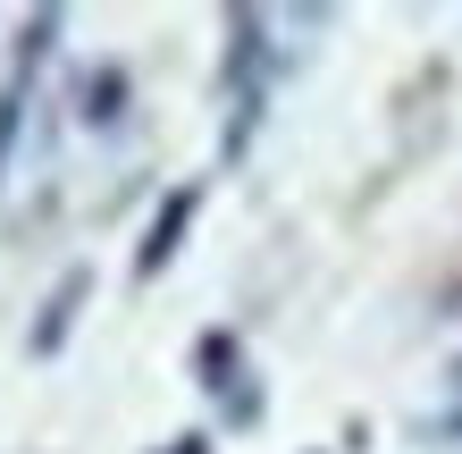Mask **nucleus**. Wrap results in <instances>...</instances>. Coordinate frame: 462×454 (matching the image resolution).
<instances>
[{
  "mask_svg": "<svg viewBox=\"0 0 462 454\" xmlns=\"http://www.w3.org/2000/svg\"><path fill=\"white\" fill-rule=\"evenodd\" d=\"M194 362H202V387L219 395L236 421H261V395L244 387V354H236V337H227V329H210V337L194 345Z\"/></svg>",
  "mask_w": 462,
  "mask_h": 454,
  "instance_id": "f257e3e1",
  "label": "nucleus"
},
{
  "mask_svg": "<svg viewBox=\"0 0 462 454\" xmlns=\"http://www.w3.org/2000/svg\"><path fill=\"white\" fill-rule=\"evenodd\" d=\"M194 185H177V194L169 202H160L152 210V227H143V245H134V278H160V270H169V261H177V245H185V227H194Z\"/></svg>",
  "mask_w": 462,
  "mask_h": 454,
  "instance_id": "f03ea898",
  "label": "nucleus"
},
{
  "mask_svg": "<svg viewBox=\"0 0 462 454\" xmlns=\"http://www.w3.org/2000/svg\"><path fill=\"white\" fill-rule=\"evenodd\" d=\"M93 295V270H68L60 286H51V303H42V320H34V337H25V345H34V354H60V345H68V329H76V303H85Z\"/></svg>",
  "mask_w": 462,
  "mask_h": 454,
  "instance_id": "7ed1b4c3",
  "label": "nucleus"
},
{
  "mask_svg": "<svg viewBox=\"0 0 462 454\" xmlns=\"http://www.w3.org/2000/svg\"><path fill=\"white\" fill-rule=\"evenodd\" d=\"M118 101H126V76H118V68H101L93 85H85V118L110 126V118H118Z\"/></svg>",
  "mask_w": 462,
  "mask_h": 454,
  "instance_id": "20e7f679",
  "label": "nucleus"
},
{
  "mask_svg": "<svg viewBox=\"0 0 462 454\" xmlns=\"http://www.w3.org/2000/svg\"><path fill=\"white\" fill-rule=\"evenodd\" d=\"M17 110H25V76L0 93V160H9V144H17Z\"/></svg>",
  "mask_w": 462,
  "mask_h": 454,
  "instance_id": "39448f33",
  "label": "nucleus"
},
{
  "mask_svg": "<svg viewBox=\"0 0 462 454\" xmlns=\"http://www.w3.org/2000/svg\"><path fill=\"white\" fill-rule=\"evenodd\" d=\"M169 454H210V438H177V446H169Z\"/></svg>",
  "mask_w": 462,
  "mask_h": 454,
  "instance_id": "423d86ee",
  "label": "nucleus"
},
{
  "mask_svg": "<svg viewBox=\"0 0 462 454\" xmlns=\"http://www.w3.org/2000/svg\"><path fill=\"white\" fill-rule=\"evenodd\" d=\"M454 387H462V370H454Z\"/></svg>",
  "mask_w": 462,
  "mask_h": 454,
  "instance_id": "0eeeda50",
  "label": "nucleus"
}]
</instances>
